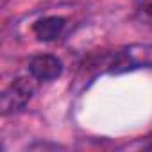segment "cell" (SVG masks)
Segmentation results:
<instances>
[{
	"instance_id": "obj_1",
	"label": "cell",
	"mask_w": 152,
	"mask_h": 152,
	"mask_svg": "<svg viewBox=\"0 0 152 152\" xmlns=\"http://www.w3.org/2000/svg\"><path fill=\"white\" fill-rule=\"evenodd\" d=\"M111 72L120 73L134 68H152V47L148 45H134L118 54H115L111 61Z\"/></svg>"
},
{
	"instance_id": "obj_2",
	"label": "cell",
	"mask_w": 152,
	"mask_h": 152,
	"mask_svg": "<svg viewBox=\"0 0 152 152\" xmlns=\"http://www.w3.org/2000/svg\"><path fill=\"white\" fill-rule=\"evenodd\" d=\"M34 95V84L27 77H20L15 83L9 84V88L2 93V100H0V107H2L4 115L20 111L27 106V102Z\"/></svg>"
},
{
	"instance_id": "obj_3",
	"label": "cell",
	"mask_w": 152,
	"mask_h": 152,
	"mask_svg": "<svg viewBox=\"0 0 152 152\" xmlns=\"http://www.w3.org/2000/svg\"><path fill=\"white\" fill-rule=\"evenodd\" d=\"M29 72L38 81H52V79H57L63 73V63L56 56L41 54V56H36L31 59Z\"/></svg>"
},
{
	"instance_id": "obj_4",
	"label": "cell",
	"mask_w": 152,
	"mask_h": 152,
	"mask_svg": "<svg viewBox=\"0 0 152 152\" xmlns=\"http://www.w3.org/2000/svg\"><path fill=\"white\" fill-rule=\"evenodd\" d=\"M64 29V18L61 16H47L38 20L32 25V32L39 41H54Z\"/></svg>"
},
{
	"instance_id": "obj_5",
	"label": "cell",
	"mask_w": 152,
	"mask_h": 152,
	"mask_svg": "<svg viewBox=\"0 0 152 152\" xmlns=\"http://www.w3.org/2000/svg\"><path fill=\"white\" fill-rule=\"evenodd\" d=\"M147 13H148V15H150V16H152V2H150V4H148V6H147Z\"/></svg>"
},
{
	"instance_id": "obj_6",
	"label": "cell",
	"mask_w": 152,
	"mask_h": 152,
	"mask_svg": "<svg viewBox=\"0 0 152 152\" xmlns=\"http://www.w3.org/2000/svg\"><path fill=\"white\" fill-rule=\"evenodd\" d=\"M150 148H152V147H150Z\"/></svg>"
}]
</instances>
